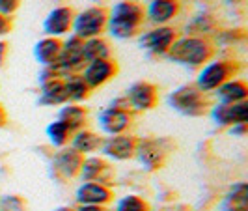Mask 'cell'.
<instances>
[{"mask_svg": "<svg viewBox=\"0 0 248 211\" xmlns=\"http://www.w3.org/2000/svg\"><path fill=\"white\" fill-rule=\"evenodd\" d=\"M146 21L144 8L135 0H124L112 6L107 19V30L108 34L118 39H129L140 32V28Z\"/></svg>", "mask_w": 248, "mask_h": 211, "instance_id": "cell-1", "label": "cell"}, {"mask_svg": "<svg viewBox=\"0 0 248 211\" xmlns=\"http://www.w3.org/2000/svg\"><path fill=\"white\" fill-rule=\"evenodd\" d=\"M215 47L207 37L202 36H183L177 37L166 56L175 64L186 67H200L203 64L211 62Z\"/></svg>", "mask_w": 248, "mask_h": 211, "instance_id": "cell-2", "label": "cell"}, {"mask_svg": "<svg viewBox=\"0 0 248 211\" xmlns=\"http://www.w3.org/2000/svg\"><path fill=\"white\" fill-rule=\"evenodd\" d=\"M168 103L174 111L183 116H190V118L203 116L209 109V101L205 97V94L200 92L194 84H185L174 90L168 97Z\"/></svg>", "mask_w": 248, "mask_h": 211, "instance_id": "cell-3", "label": "cell"}, {"mask_svg": "<svg viewBox=\"0 0 248 211\" xmlns=\"http://www.w3.org/2000/svg\"><path fill=\"white\" fill-rule=\"evenodd\" d=\"M237 71H239V65L232 60H213L209 64H203L194 86L203 94L215 92L218 86H222L226 81H230Z\"/></svg>", "mask_w": 248, "mask_h": 211, "instance_id": "cell-4", "label": "cell"}, {"mask_svg": "<svg viewBox=\"0 0 248 211\" xmlns=\"http://www.w3.org/2000/svg\"><path fill=\"white\" fill-rule=\"evenodd\" d=\"M107 19H108V10L92 6L75 15L71 28L78 39L86 41L92 37H99L107 30Z\"/></svg>", "mask_w": 248, "mask_h": 211, "instance_id": "cell-5", "label": "cell"}, {"mask_svg": "<svg viewBox=\"0 0 248 211\" xmlns=\"http://www.w3.org/2000/svg\"><path fill=\"white\" fill-rule=\"evenodd\" d=\"M133 124V112L129 111L124 97L112 101L110 107H107L99 114V125L107 135H124Z\"/></svg>", "mask_w": 248, "mask_h": 211, "instance_id": "cell-6", "label": "cell"}, {"mask_svg": "<svg viewBox=\"0 0 248 211\" xmlns=\"http://www.w3.org/2000/svg\"><path fill=\"white\" fill-rule=\"evenodd\" d=\"M168 153H170L168 140H164V138H140V140H137L135 155L146 170L162 168Z\"/></svg>", "mask_w": 248, "mask_h": 211, "instance_id": "cell-7", "label": "cell"}, {"mask_svg": "<svg viewBox=\"0 0 248 211\" xmlns=\"http://www.w3.org/2000/svg\"><path fill=\"white\" fill-rule=\"evenodd\" d=\"M82 39L77 36H71L62 43V49L58 54V60L54 65H50L60 77H65L67 73H77L86 65L84 60V50H82Z\"/></svg>", "mask_w": 248, "mask_h": 211, "instance_id": "cell-8", "label": "cell"}, {"mask_svg": "<svg viewBox=\"0 0 248 211\" xmlns=\"http://www.w3.org/2000/svg\"><path fill=\"white\" fill-rule=\"evenodd\" d=\"M124 99L131 112H146L157 105L159 92H157L155 84H151L148 81H140L125 92Z\"/></svg>", "mask_w": 248, "mask_h": 211, "instance_id": "cell-9", "label": "cell"}, {"mask_svg": "<svg viewBox=\"0 0 248 211\" xmlns=\"http://www.w3.org/2000/svg\"><path fill=\"white\" fill-rule=\"evenodd\" d=\"M177 39V30L174 26H157V28H151L149 32H146L144 36L140 37V45L142 49L148 50L149 54H155V56H162L166 54L172 43Z\"/></svg>", "mask_w": 248, "mask_h": 211, "instance_id": "cell-10", "label": "cell"}, {"mask_svg": "<svg viewBox=\"0 0 248 211\" xmlns=\"http://www.w3.org/2000/svg\"><path fill=\"white\" fill-rule=\"evenodd\" d=\"M82 155L77 153L71 148H62L60 151H56V155L50 161V174L54 176L56 179L65 181L71 179L75 176H78L80 164H82Z\"/></svg>", "mask_w": 248, "mask_h": 211, "instance_id": "cell-11", "label": "cell"}, {"mask_svg": "<svg viewBox=\"0 0 248 211\" xmlns=\"http://www.w3.org/2000/svg\"><path fill=\"white\" fill-rule=\"evenodd\" d=\"M213 122L220 127H233L239 124H247L248 103H217L211 109Z\"/></svg>", "mask_w": 248, "mask_h": 211, "instance_id": "cell-12", "label": "cell"}, {"mask_svg": "<svg viewBox=\"0 0 248 211\" xmlns=\"http://www.w3.org/2000/svg\"><path fill=\"white\" fill-rule=\"evenodd\" d=\"M118 73V64L114 62L112 58L107 60H93V62H88L82 67V79L88 84L90 90L93 88H99L103 84H107L112 77H116Z\"/></svg>", "mask_w": 248, "mask_h": 211, "instance_id": "cell-13", "label": "cell"}, {"mask_svg": "<svg viewBox=\"0 0 248 211\" xmlns=\"http://www.w3.org/2000/svg\"><path fill=\"white\" fill-rule=\"evenodd\" d=\"M138 138L131 135H112L107 140H103L101 151L103 155L110 157L114 161H127L131 157H135V148H137Z\"/></svg>", "mask_w": 248, "mask_h": 211, "instance_id": "cell-14", "label": "cell"}, {"mask_svg": "<svg viewBox=\"0 0 248 211\" xmlns=\"http://www.w3.org/2000/svg\"><path fill=\"white\" fill-rule=\"evenodd\" d=\"M75 12L69 6H58L54 10H50L49 15L43 21V30L49 37H60L67 34L73 26Z\"/></svg>", "mask_w": 248, "mask_h": 211, "instance_id": "cell-15", "label": "cell"}, {"mask_svg": "<svg viewBox=\"0 0 248 211\" xmlns=\"http://www.w3.org/2000/svg\"><path fill=\"white\" fill-rule=\"evenodd\" d=\"M144 13H146V19L153 25L164 26L181 13V2L179 0H149Z\"/></svg>", "mask_w": 248, "mask_h": 211, "instance_id": "cell-16", "label": "cell"}, {"mask_svg": "<svg viewBox=\"0 0 248 211\" xmlns=\"http://www.w3.org/2000/svg\"><path fill=\"white\" fill-rule=\"evenodd\" d=\"M75 198L78 204H88V206H105L112 200V191L107 183L99 181H86L77 189Z\"/></svg>", "mask_w": 248, "mask_h": 211, "instance_id": "cell-17", "label": "cell"}, {"mask_svg": "<svg viewBox=\"0 0 248 211\" xmlns=\"http://www.w3.org/2000/svg\"><path fill=\"white\" fill-rule=\"evenodd\" d=\"M60 49H62V41L58 37H43L39 39L34 47V56L39 65L43 67H50L54 65L56 60H58V54H60Z\"/></svg>", "mask_w": 248, "mask_h": 211, "instance_id": "cell-18", "label": "cell"}, {"mask_svg": "<svg viewBox=\"0 0 248 211\" xmlns=\"http://www.w3.org/2000/svg\"><path fill=\"white\" fill-rule=\"evenodd\" d=\"M39 105L45 107H54V105H63L67 103V96H65V88H63L62 79H49L41 82V94H39Z\"/></svg>", "mask_w": 248, "mask_h": 211, "instance_id": "cell-19", "label": "cell"}, {"mask_svg": "<svg viewBox=\"0 0 248 211\" xmlns=\"http://www.w3.org/2000/svg\"><path fill=\"white\" fill-rule=\"evenodd\" d=\"M217 97H218V103H241V101H247L248 86L239 79H230V81L224 82L222 86L217 88Z\"/></svg>", "mask_w": 248, "mask_h": 211, "instance_id": "cell-20", "label": "cell"}, {"mask_svg": "<svg viewBox=\"0 0 248 211\" xmlns=\"http://www.w3.org/2000/svg\"><path fill=\"white\" fill-rule=\"evenodd\" d=\"M69 142H71V149H75L77 153H80V155L84 157L88 153H92V151H95V149L101 148L103 138H101L97 133H93V131L78 129V131L73 133V137H71Z\"/></svg>", "mask_w": 248, "mask_h": 211, "instance_id": "cell-21", "label": "cell"}, {"mask_svg": "<svg viewBox=\"0 0 248 211\" xmlns=\"http://www.w3.org/2000/svg\"><path fill=\"white\" fill-rule=\"evenodd\" d=\"M108 172V164L101 157H86L82 159L78 176L82 181H99L105 183V174Z\"/></svg>", "mask_w": 248, "mask_h": 211, "instance_id": "cell-22", "label": "cell"}, {"mask_svg": "<svg viewBox=\"0 0 248 211\" xmlns=\"http://www.w3.org/2000/svg\"><path fill=\"white\" fill-rule=\"evenodd\" d=\"M63 88H65V96L67 101L71 103H80L90 96V88L84 82L82 75L80 73H67L65 77H62Z\"/></svg>", "mask_w": 248, "mask_h": 211, "instance_id": "cell-23", "label": "cell"}, {"mask_svg": "<svg viewBox=\"0 0 248 211\" xmlns=\"http://www.w3.org/2000/svg\"><path fill=\"white\" fill-rule=\"evenodd\" d=\"M58 120L63 122V124L67 125V127L75 133V131H78V129H84L86 120H88V114L80 105L69 103V105L62 107V111H60V114H58Z\"/></svg>", "mask_w": 248, "mask_h": 211, "instance_id": "cell-24", "label": "cell"}, {"mask_svg": "<svg viewBox=\"0 0 248 211\" xmlns=\"http://www.w3.org/2000/svg\"><path fill=\"white\" fill-rule=\"evenodd\" d=\"M82 50H84V60L88 62H93V60H107L110 58V45L107 39L103 37H92L86 39L82 43Z\"/></svg>", "mask_w": 248, "mask_h": 211, "instance_id": "cell-25", "label": "cell"}, {"mask_svg": "<svg viewBox=\"0 0 248 211\" xmlns=\"http://www.w3.org/2000/svg\"><path fill=\"white\" fill-rule=\"evenodd\" d=\"M247 183H235L228 191L226 195V200L222 204L224 211H248V204H247Z\"/></svg>", "mask_w": 248, "mask_h": 211, "instance_id": "cell-26", "label": "cell"}, {"mask_svg": "<svg viewBox=\"0 0 248 211\" xmlns=\"http://www.w3.org/2000/svg\"><path fill=\"white\" fill-rule=\"evenodd\" d=\"M47 137H49L52 146H56V148H63V146L71 140L73 131L63 124V122L56 120V122H52V124L47 125Z\"/></svg>", "mask_w": 248, "mask_h": 211, "instance_id": "cell-27", "label": "cell"}, {"mask_svg": "<svg viewBox=\"0 0 248 211\" xmlns=\"http://www.w3.org/2000/svg\"><path fill=\"white\" fill-rule=\"evenodd\" d=\"M215 23H213V19L209 15H198V17H194L192 19V23L190 25H186V36H202L203 34H207V32H211Z\"/></svg>", "mask_w": 248, "mask_h": 211, "instance_id": "cell-28", "label": "cell"}, {"mask_svg": "<svg viewBox=\"0 0 248 211\" xmlns=\"http://www.w3.org/2000/svg\"><path fill=\"white\" fill-rule=\"evenodd\" d=\"M116 211H149V206L144 198H140L137 195H129L118 202Z\"/></svg>", "mask_w": 248, "mask_h": 211, "instance_id": "cell-29", "label": "cell"}, {"mask_svg": "<svg viewBox=\"0 0 248 211\" xmlns=\"http://www.w3.org/2000/svg\"><path fill=\"white\" fill-rule=\"evenodd\" d=\"M25 206V202L15 196V195H10V196H4L0 200V211H21Z\"/></svg>", "mask_w": 248, "mask_h": 211, "instance_id": "cell-30", "label": "cell"}, {"mask_svg": "<svg viewBox=\"0 0 248 211\" xmlns=\"http://www.w3.org/2000/svg\"><path fill=\"white\" fill-rule=\"evenodd\" d=\"M21 0H0V15L4 17H10L12 13L17 12Z\"/></svg>", "mask_w": 248, "mask_h": 211, "instance_id": "cell-31", "label": "cell"}, {"mask_svg": "<svg viewBox=\"0 0 248 211\" xmlns=\"http://www.w3.org/2000/svg\"><path fill=\"white\" fill-rule=\"evenodd\" d=\"M10 30H12V21H10V17H4V15H0V36L8 34Z\"/></svg>", "mask_w": 248, "mask_h": 211, "instance_id": "cell-32", "label": "cell"}, {"mask_svg": "<svg viewBox=\"0 0 248 211\" xmlns=\"http://www.w3.org/2000/svg\"><path fill=\"white\" fill-rule=\"evenodd\" d=\"M230 133H232V135H237V137H243V135L247 133V124H239V125L230 127Z\"/></svg>", "mask_w": 248, "mask_h": 211, "instance_id": "cell-33", "label": "cell"}, {"mask_svg": "<svg viewBox=\"0 0 248 211\" xmlns=\"http://www.w3.org/2000/svg\"><path fill=\"white\" fill-rule=\"evenodd\" d=\"M6 56H8V43L6 41H0V67L6 62Z\"/></svg>", "mask_w": 248, "mask_h": 211, "instance_id": "cell-34", "label": "cell"}, {"mask_svg": "<svg viewBox=\"0 0 248 211\" xmlns=\"http://www.w3.org/2000/svg\"><path fill=\"white\" fill-rule=\"evenodd\" d=\"M75 211H105L103 206H88V204H78V208Z\"/></svg>", "mask_w": 248, "mask_h": 211, "instance_id": "cell-35", "label": "cell"}, {"mask_svg": "<svg viewBox=\"0 0 248 211\" xmlns=\"http://www.w3.org/2000/svg\"><path fill=\"white\" fill-rule=\"evenodd\" d=\"M6 118H8V116H6V111H4V107L0 105V125L6 124Z\"/></svg>", "mask_w": 248, "mask_h": 211, "instance_id": "cell-36", "label": "cell"}, {"mask_svg": "<svg viewBox=\"0 0 248 211\" xmlns=\"http://www.w3.org/2000/svg\"><path fill=\"white\" fill-rule=\"evenodd\" d=\"M226 4H230V6H235V4H241L243 0H224Z\"/></svg>", "mask_w": 248, "mask_h": 211, "instance_id": "cell-37", "label": "cell"}, {"mask_svg": "<svg viewBox=\"0 0 248 211\" xmlns=\"http://www.w3.org/2000/svg\"><path fill=\"white\" fill-rule=\"evenodd\" d=\"M56 211H71V210H67V208H58Z\"/></svg>", "mask_w": 248, "mask_h": 211, "instance_id": "cell-38", "label": "cell"}, {"mask_svg": "<svg viewBox=\"0 0 248 211\" xmlns=\"http://www.w3.org/2000/svg\"><path fill=\"white\" fill-rule=\"evenodd\" d=\"M135 2H137V0H135Z\"/></svg>", "mask_w": 248, "mask_h": 211, "instance_id": "cell-39", "label": "cell"}]
</instances>
